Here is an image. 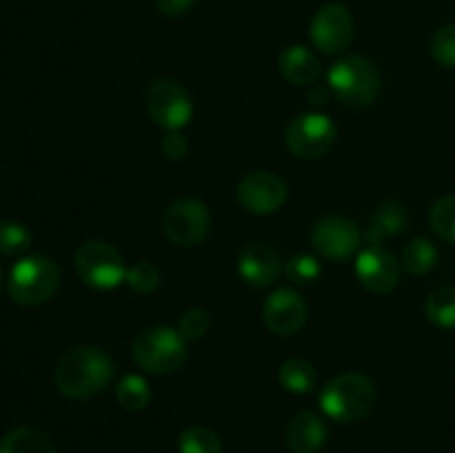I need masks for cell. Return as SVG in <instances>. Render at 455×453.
Wrapping results in <instances>:
<instances>
[{
    "label": "cell",
    "mask_w": 455,
    "mask_h": 453,
    "mask_svg": "<svg viewBox=\"0 0 455 453\" xmlns=\"http://www.w3.org/2000/svg\"><path fill=\"white\" fill-rule=\"evenodd\" d=\"M278 71L291 84H314L320 78L323 65L311 49L291 44L278 56Z\"/></svg>",
    "instance_id": "ac0fdd59"
},
{
    "label": "cell",
    "mask_w": 455,
    "mask_h": 453,
    "mask_svg": "<svg viewBox=\"0 0 455 453\" xmlns=\"http://www.w3.org/2000/svg\"><path fill=\"white\" fill-rule=\"evenodd\" d=\"M403 269H407L411 275H427L434 271L438 265V249L431 240L427 238H413L411 242L404 247L403 260H400Z\"/></svg>",
    "instance_id": "44dd1931"
},
{
    "label": "cell",
    "mask_w": 455,
    "mask_h": 453,
    "mask_svg": "<svg viewBox=\"0 0 455 453\" xmlns=\"http://www.w3.org/2000/svg\"><path fill=\"white\" fill-rule=\"evenodd\" d=\"M116 400L120 407L129 413H138L149 407L151 402V386L142 376L129 373L116 386Z\"/></svg>",
    "instance_id": "7402d4cb"
},
{
    "label": "cell",
    "mask_w": 455,
    "mask_h": 453,
    "mask_svg": "<svg viewBox=\"0 0 455 453\" xmlns=\"http://www.w3.org/2000/svg\"><path fill=\"white\" fill-rule=\"evenodd\" d=\"M407 222H409V211L403 203H398V200L382 203L380 207L373 211L367 231L363 234L364 244H367V247H380L387 238L398 235L400 231L407 226Z\"/></svg>",
    "instance_id": "e0dca14e"
},
{
    "label": "cell",
    "mask_w": 455,
    "mask_h": 453,
    "mask_svg": "<svg viewBox=\"0 0 455 453\" xmlns=\"http://www.w3.org/2000/svg\"><path fill=\"white\" fill-rule=\"evenodd\" d=\"M76 274L87 287L109 291L124 282L127 265L118 249L102 240H87L76 253Z\"/></svg>",
    "instance_id": "8992f818"
},
{
    "label": "cell",
    "mask_w": 455,
    "mask_h": 453,
    "mask_svg": "<svg viewBox=\"0 0 455 453\" xmlns=\"http://www.w3.org/2000/svg\"><path fill=\"white\" fill-rule=\"evenodd\" d=\"M403 265L385 247H364L355 258V278L367 291L389 293L400 280Z\"/></svg>",
    "instance_id": "4fadbf2b"
},
{
    "label": "cell",
    "mask_w": 455,
    "mask_h": 453,
    "mask_svg": "<svg viewBox=\"0 0 455 453\" xmlns=\"http://www.w3.org/2000/svg\"><path fill=\"white\" fill-rule=\"evenodd\" d=\"M124 282H127V287L132 289V291L147 296V293H154L156 289H158L160 271H158V266H154L151 262H147V260L136 262L133 266H127Z\"/></svg>",
    "instance_id": "83f0119b"
},
{
    "label": "cell",
    "mask_w": 455,
    "mask_h": 453,
    "mask_svg": "<svg viewBox=\"0 0 455 453\" xmlns=\"http://www.w3.org/2000/svg\"><path fill=\"white\" fill-rule=\"evenodd\" d=\"M209 327H212V315H209L207 309L185 311L180 322H178V331H180V336L185 338L187 342L200 340V338L209 331Z\"/></svg>",
    "instance_id": "f546056e"
},
{
    "label": "cell",
    "mask_w": 455,
    "mask_h": 453,
    "mask_svg": "<svg viewBox=\"0 0 455 453\" xmlns=\"http://www.w3.org/2000/svg\"><path fill=\"white\" fill-rule=\"evenodd\" d=\"M360 234L358 225L345 216H324L311 229V244L315 251L327 260H349L360 247Z\"/></svg>",
    "instance_id": "8fae6325"
},
{
    "label": "cell",
    "mask_w": 455,
    "mask_h": 453,
    "mask_svg": "<svg viewBox=\"0 0 455 453\" xmlns=\"http://www.w3.org/2000/svg\"><path fill=\"white\" fill-rule=\"evenodd\" d=\"M338 129L329 115L309 111V114L296 115L284 131V142L296 158L314 160L327 154L333 147Z\"/></svg>",
    "instance_id": "ba28073f"
},
{
    "label": "cell",
    "mask_w": 455,
    "mask_h": 453,
    "mask_svg": "<svg viewBox=\"0 0 455 453\" xmlns=\"http://www.w3.org/2000/svg\"><path fill=\"white\" fill-rule=\"evenodd\" d=\"M235 195L244 211L269 216L287 203V182L274 171H251L238 182Z\"/></svg>",
    "instance_id": "7c38bea8"
},
{
    "label": "cell",
    "mask_w": 455,
    "mask_h": 453,
    "mask_svg": "<svg viewBox=\"0 0 455 453\" xmlns=\"http://www.w3.org/2000/svg\"><path fill=\"white\" fill-rule=\"evenodd\" d=\"M0 453H58L56 444L36 426H18L0 440Z\"/></svg>",
    "instance_id": "d6986e66"
},
{
    "label": "cell",
    "mask_w": 455,
    "mask_h": 453,
    "mask_svg": "<svg viewBox=\"0 0 455 453\" xmlns=\"http://www.w3.org/2000/svg\"><path fill=\"white\" fill-rule=\"evenodd\" d=\"M329 89L347 107H369L380 93V71L364 56H345L329 69Z\"/></svg>",
    "instance_id": "5b68a950"
},
{
    "label": "cell",
    "mask_w": 455,
    "mask_h": 453,
    "mask_svg": "<svg viewBox=\"0 0 455 453\" xmlns=\"http://www.w3.org/2000/svg\"><path fill=\"white\" fill-rule=\"evenodd\" d=\"M187 149H189V142L182 136L180 131H167V136L160 140V151L167 160L176 163V160H182L187 155Z\"/></svg>",
    "instance_id": "4dcf8cb0"
},
{
    "label": "cell",
    "mask_w": 455,
    "mask_h": 453,
    "mask_svg": "<svg viewBox=\"0 0 455 453\" xmlns=\"http://www.w3.org/2000/svg\"><path fill=\"white\" fill-rule=\"evenodd\" d=\"M180 453H222V440L209 426H187L178 438Z\"/></svg>",
    "instance_id": "cb8c5ba5"
},
{
    "label": "cell",
    "mask_w": 455,
    "mask_h": 453,
    "mask_svg": "<svg viewBox=\"0 0 455 453\" xmlns=\"http://www.w3.org/2000/svg\"><path fill=\"white\" fill-rule=\"evenodd\" d=\"M431 56L444 69H455V25L440 27L431 40Z\"/></svg>",
    "instance_id": "f1b7e54d"
},
{
    "label": "cell",
    "mask_w": 455,
    "mask_h": 453,
    "mask_svg": "<svg viewBox=\"0 0 455 453\" xmlns=\"http://www.w3.org/2000/svg\"><path fill=\"white\" fill-rule=\"evenodd\" d=\"M116 364L98 346H78L67 351L58 362L53 380L58 391L71 400H89L107 389L114 380Z\"/></svg>",
    "instance_id": "6da1fadb"
},
{
    "label": "cell",
    "mask_w": 455,
    "mask_h": 453,
    "mask_svg": "<svg viewBox=\"0 0 455 453\" xmlns=\"http://www.w3.org/2000/svg\"><path fill=\"white\" fill-rule=\"evenodd\" d=\"M327 425L311 411H300L287 426V447L291 453H318L327 442Z\"/></svg>",
    "instance_id": "2e32d148"
},
{
    "label": "cell",
    "mask_w": 455,
    "mask_h": 453,
    "mask_svg": "<svg viewBox=\"0 0 455 453\" xmlns=\"http://www.w3.org/2000/svg\"><path fill=\"white\" fill-rule=\"evenodd\" d=\"M238 274L247 284L256 289L271 287L283 274V262L271 244L251 242L238 258Z\"/></svg>",
    "instance_id": "9a60e30c"
},
{
    "label": "cell",
    "mask_w": 455,
    "mask_h": 453,
    "mask_svg": "<svg viewBox=\"0 0 455 453\" xmlns=\"http://www.w3.org/2000/svg\"><path fill=\"white\" fill-rule=\"evenodd\" d=\"M133 362L154 376L176 373L187 360V340L172 327H149L132 345Z\"/></svg>",
    "instance_id": "277c9868"
},
{
    "label": "cell",
    "mask_w": 455,
    "mask_h": 453,
    "mask_svg": "<svg viewBox=\"0 0 455 453\" xmlns=\"http://www.w3.org/2000/svg\"><path fill=\"white\" fill-rule=\"evenodd\" d=\"M145 107L149 118L167 131H180L194 115V102L178 80L158 78L145 93Z\"/></svg>",
    "instance_id": "52a82bcc"
},
{
    "label": "cell",
    "mask_w": 455,
    "mask_h": 453,
    "mask_svg": "<svg viewBox=\"0 0 455 453\" xmlns=\"http://www.w3.org/2000/svg\"><path fill=\"white\" fill-rule=\"evenodd\" d=\"M0 287H3V269H0Z\"/></svg>",
    "instance_id": "836d02e7"
},
{
    "label": "cell",
    "mask_w": 455,
    "mask_h": 453,
    "mask_svg": "<svg viewBox=\"0 0 455 453\" xmlns=\"http://www.w3.org/2000/svg\"><path fill=\"white\" fill-rule=\"evenodd\" d=\"M431 229L444 242L455 244V194L443 195L438 203L431 207L429 213Z\"/></svg>",
    "instance_id": "d4e9b609"
},
{
    "label": "cell",
    "mask_w": 455,
    "mask_h": 453,
    "mask_svg": "<svg viewBox=\"0 0 455 453\" xmlns=\"http://www.w3.org/2000/svg\"><path fill=\"white\" fill-rule=\"evenodd\" d=\"M278 380L289 393L307 395L315 389V385H318V373H315L314 364L307 362V360L289 358L280 364Z\"/></svg>",
    "instance_id": "ffe728a7"
},
{
    "label": "cell",
    "mask_w": 455,
    "mask_h": 453,
    "mask_svg": "<svg viewBox=\"0 0 455 453\" xmlns=\"http://www.w3.org/2000/svg\"><path fill=\"white\" fill-rule=\"evenodd\" d=\"M376 404V386L363 373H340L331 378L323 391H320V409L327 417L351 425L369 416Z\"/></svg>",
    "instance_id": "7a4b0ae2"
},
{
    "label": "cell",
    "mask_w": 455,
    "mask_h": 453,
    "mask_svg": "<svg viewBox=\"0 0 455 453\" xmlns=\"http://www.w3.org/2000/svg\"><path fill=\"white\" fill-rule=\"evenodd\" d=\"M284 275L296 284H311L320 278L323 266H320L318 258L309 256V253H298V256L289 258L283 266Z\"/></svg>",
    "instance_id": "4316f807"
},
{
    "label": "cell",
    "mask_w": 455,
    "mask_h": 453,
    "mask_svg": "<svg viewBox=\"0 0 455 453\" xmlns=\"http://www.w3.org/2000/svg\"><path fill=\"white\" fill-rule=\"evenodd\" d=\"M194 4L196 0H156V9L167 18L185 16Z\"/></svg>",
    "instance_id": "1f68e13d"
},
{
    "label": "cell",
    "mask_w": 455,
    "mask_h": 453,
    "mask_svg": "<svg viewBox=\"0 0 455 453\" xmlns=\"http://www.w3.org/2000/svg\"><path fill=\"white\" fill-rule=\"evenodd\" d=\"M60 282V266L52 258L27 256L20 258L9 271L7 291L18 305L38 306L56 296Z\"/></svg>",
    "instance_id": "3957f363"
},
{
    "label": "cell",
    "mask_w": 455,
    "mask_h": 453,
    "mask_svg": "<svg viewBox=\"0 0 455 453\" xmlns=\"http://www.w3.org/2000/svg\"><path fill=\"white\" fill-rule=\"evenodd\" d=\"M329 91H331V89H324V87H311L309 89V100L314 102V105H327L329 102Z\"/></svg>",
    "instance_id": "d6a6232c"
},
{
    "label": "cell",
    "mask_w": 455,
    "mask_h": 453,
    "mask_svg": "<svg viewBox=\"0 0 455 453\" xmlns=\"http://www.w3.org/2000/svg\"><path fill=\"white\" fill-rule=\"evenodd\" d=\"M309 38L314 47L327 56L342 53L354 40V16L340 3L324 4L311 20Z\"/></svg>",
    "instance_id": "30bf717a"
},
{
    "label": "cell",
    "mask_w": 455,
    "mask_h": 453,
    "mask_svg": "<svg viewBox=\"0 0 455 453\" xmlns=\"http://www.w3.org/2000/svg\"><path fill=\"white\" fill-rule=\"evenodd\" d=\"M262 320L274 336H293L305 327L307 305L293 289H278L265 300Z\"/></svg>",
    "instance_id": "5bb4252c"
},
{
    "label": "cell",
    "mask_w": 455,
    "mask_h": 453,
    "mask_svg": "<svg viewBox=\"0 0 455 453\" xmlns=\"http://www.w3.org/2000/svg\"><path fill=\"white\" fill-rule=\"evenodd\" d=\"M209 209L196 198H178L163 213V231L178 247H198L209 234Z\"/></svg>",
    "instance_id": "9c48e42d"
},
{
    "label": "cell",
    "mask_w": 455,
    "mask_h": 453,
    "mask_svg": "<svg viewBox=\"0 0 455 453\" xmlns=\"http://www.w3.org/2000/svg\"><path fill=\"white\" fill-rule=\"evenodd\" d=\"M31 247V231L22 222L0 220V253L20 256Z\"/></svg>",
    "instance_id": "484cf974"
},
{
    "label": "cell",
    "mask_w": 455,
    "mask_h": 453,
    "mask_svg": "<svg viewBox=\"0 0 455 453\" xmlns=\"http://www.w3.org/2000/svg\"><path fill=\"white\" fill-rule=\"evenodd\" d=\"M427 320L440 329H455V287H440L427 298Z\"/></svg>",
    "instance_id": "603a6c76"
}]
</instances>
